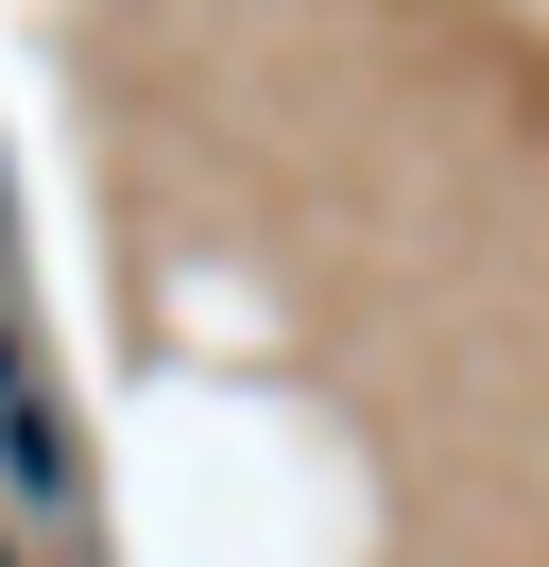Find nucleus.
Here are the masks:
<instances>
[{
  "mask_svg": "<svg viewBox=\"0 0 549 567\" xmlns=\"http://www.w3.org/2000/svg\"><path fill=\"white\" fill-rule=\"evenodd\" d=\"M86 516H103V482H86V430H69L52 361H34L18 292H0V533H18L34 567H69V550H86Z\"/></svg>",
  "mask_w": 549,
  "mask_h": 567,
  "instance_id": "nucleus-1",
  "label": "nucleus"
},
{
  "mask_svg": "<svg viewBox=\"0 0 549 567\" xmlns=\"http://www.w3.org/2000/svg\"><path fill=\"white\" fill-rule=\"evenodd\" d=\"M0 567H34V550H18V533H0Z\"/></svg>",
  "mask_w": 549,
  "mask_h": 567,
  "instance_id": "nucleus-2",
  "label": "nucleus"
}]
</instances>
